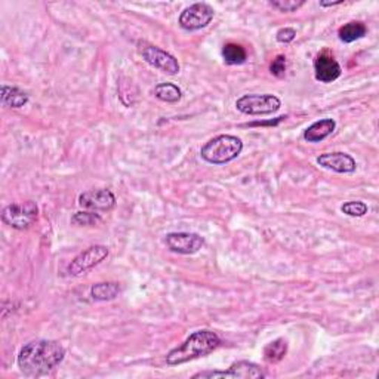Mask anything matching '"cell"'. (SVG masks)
Masks as SVG:
<instances>
[{"label": "cell", "instance_id": "3957f363", "mask_svg": "<svg viewBox=\"0 0 379 379\" xmlns=\"http://www.w3.org/2000/svg\"><path fill=\"white\" fill-rule=\"evenodd\" d=\"M243 142L234 135H218L201 147L200 156L210 164H225L240 156Z\"/></svg>", "mask_w": 379, "mask_h": 379}, {"label": "cell", "instance_id": "484cf974", "mask_svg": "<svg viewBox=\"0 0 379 379\" xmlns=\"http://www.w3.org/2000/svg\"><path fill=\"white\" fill-rule=\"evenodd\" d=\"M342 2H320V6L323 8H329V6H337V5H341Z\"/></svg>", "mask_w": 379, "mask_h": 379}, {"label": "cell", "instance_id": "277c9868", "mask_svg": "<svg viewBox=\"0 0 379 379\" xmlns=\"http://www.w3.org/2000/svg\"><path fill=\"white\" fill-rule=\"evenodd\" d=\"M281 107L280 100L271 93H249L235 101V109L243 114L263 116L276 113Z\"/></svg>", "mask_w": 379, "mask_h": 379}, {"label": "cell", "instance_id": "e0dca14e", "mask_svg": "<svg viewBox=\"0 0 379 379\" xmlns=\"http://www.w3.org/2000/svg\"><path fill=\"white\" fill-rule=\"evenodd\" d=\"M366 33H367V29H366V26L363 22L351 21L348 24H343V26L338 31V36H339L341 42L353 43L355 40L364 38Z\"/></svg>", "mask_w": 379, "mask_h": 379}, {"label": "cell", "instance_id": "d4e9b609", "mask_svg": "<svg viewBox=\"0 0 379 379\" xmlns=\"http://www.w3.org/2000/svg\"><path fill=\"white\" fill-rule=\"evenodd\" d=\"M295 38H296V30L291 29V27L280 29L276 34V39L280 43H291L295 40Z\"/></svg>", "mask_w": 379, "mask_h": 379}, {"label": "cell", "instance_id": "9c48e42d", "mask_svg": "<svg viewBox=\"0 0 379 379\" xmlns=\"http://www.w3.org/2000/svg\"><path fill=\"white\" fill-rule=\"evenodd\" d=\"M215 17V10L208 3H194L185 8L180 15V26L187 31H196L208 27Z\"/></svg>", "mask_w": 379, "mask_h": 379}, {"label": "cell", "instance_id": "7a4b0ae2", "mask_svg": "<svg viewBox=\"0 0 379 379\" xmlns=\"http://www.w3.org/2000/svg\"><path fill=\"white\" fill-rule=\"evenodd\" d=\"M221 343L219 337L212 330H197L190 335L181 346L171 350L166 355V363L169 366H178L190 360L205 357L215 351Z\"/></svg>", "mask_w": 379, "mask_h": 379}, {"label": "cell", "instance_id": "8992f818", "mask_svg": "<svg viewBox=\"0 0 379 379\" xmlns=\"http://www.w3.org/2000/svg\"><path fill=\"white\" fill-rule=\"evenodd\" d=\"M265 373L263 372L261 367L252 362L240 360L233 363L229 371H206V372H199L193 378H209V379H217V378H231V379H259L264 378Z\"/></svg>", "mask_w": 379, "mask_h": 379}, {"label": "cell", "instance_id": "9a60e30c", "mask_svg": "<svg viewBox=\"0 0 379 379\" xmlns=\"http://www.w3.org/2000/svg\"><path fill=\"white\" fill-rule=\"evenodd\" d=\"M121 292V283L117 281H101L91 288V296L95 301H113Z\"/></svg>", "mask_w": 379, "mask_h": 379}, {"label": "cell", "instance_id": "5bb4252c", "mask_svg": "<svg viewBox=\"0 0 379 379\" xmlns=\"http://www.w3.org/2000/svg\"><path fill=\"white\" fill-rule=\"evenodd\" d=\"M335 127L337 122L334 118H322V121L314 122L304 130V139L307 142H320L334 134Z\"/></svg>", "mask_w": 379, "mask_h": 379}, {"label": "cell", "instance_id": "4fadbf2b", "mask_svg": "<svg viewBox=\"0 0 379 379\" xmlns=\"http://www.w3.org/2000/svg\"><path fill=\"white\" fill-rule=\"evenodd\" d=\"M317 164L325 169L337 173H353L357 168V163L347 153H325L317 157Z\"/></svg>", "mask_w": 379, "mask_h": 379}, {"label": "cell", "instance_id": "44dd1931", "mask_svg": "<svg viewBox=\"0 0 379 379\" xmlns=\"http://www.w3.org/2000/svg\"><path fill=\"white\" fill-rule=\"evenodd\" d=\"M341 210L348 217L360 218L367 213V205L363 203V201H347V203H343L341 206Z\"/></svg>", "mask_w": 379, "mask_h": 379}, {"label": "cell", "instance_id": "ffe728a7", "mask_svg": "<svg viewBox=\"0 0 379 379\" xmlns=\"http://www.w3.org/2000/svg\"><path fill=\"white\" fill-rule=\"evenodd\" d=\"M222 58L230 65H240L247 59V52L242 45L227 43L222 47Z\"/></svg>", "mask_w": 379, "mask_h": 379}, {"label": "cell", "instance_id": "30bf717a", "mask_svg": "<svg viewBox=\"0 0 379 379\" xmlns=\"http://www.w3.org/2000/svg\"><path fill=\"white\" fill-rule=\"evenodd\" d=\"M166 246L171 252L180 255H194L205 246V239L197 233H169L166 235Z\"/></svg>", "mask_w": 379, "mask_h": 379}, {"label": "cell", "instance_id": "2e32d148", "mask_svg": "<svg viewBox=\"0 0 379 379\" xmlns=\"http://www.w3.org/2000/svg\"><path fill=\"white\" fill-rule=\"evenodd\" d=\"M29 102V95L14 86H2V105L8 109H20Z\"/></svg>", "mask_w": 379, "mask_h": 379}, {"label": "cell", "instance_id": "ba28073f", "mask_svg": "<svg viewBox=\"0 0 379 379\" xmlns=\"http://www.w3.org/2000/svg\"><path fill=\"white\" fill-rule=\"evenodd\" d=\"M139 52L151 67L160 70L162 73L169 76L180 73V63H178V59L169 52L160 49V47L142 43Z\"/></svg>", "mask_w": 379, "mask_h": 379}, {"label": "cell", "instance_id": "ac0fdd59", "mask_svg": "<svg viewBox=\"0 0 379 379\" xmlns=\"http://www.w3.org/2000/svg\"><path fill=\"white\" fill-rule=\"evenodd\" d=\"M286 354H288V341L283 338H277L265 346L264 360L270 364H276L281 362Z\"/></svg>", "mask_w": 379, "mask_h": 379}, {"label": "cell", "instance_id": "6da1fadb", "mask_svg": "<svg viewBox=\"0 0 379 379\" xmlns=\"http://www.w3.org/2000/svg\"><path fill=\"white\" fill-rule=\"evenodd\" d=\"M65 348L58 341L38 339L24 346L18 354V367L22 375L40 378L49 375L63 363Z\"/></svg>", "mask_w": 379, "mask_h": 379}, {"label": "cell", "instance_id": "cb8c5ba5", "mask_svg": "<svg viewBox=\"0 0 379 379\" xmlns=\"http://www.w3.org/2000/svg\"><path fill=\"white\" fill-rule=\"evenodd\" d=\"M270 70L276 77H279V79L284 77V75H286V58H284L283 55H279L274 61L271 63Z\"/></svg>", "mask_w": 379, "mask_h": 379}, {"label": "cell", "instance_id": "d6986e66", "mask_svg": "<svg viewBox=\"0 0 379 379\" xmlns=\"http://www.w3.org/2000/svg\"><path fill=\"white\" fill-rule=\"evenodd\" d=\"M154 95L156 98H159L163 102H171L175 104L178 101H181L183 98V91L178 88L175 83H159V85L154 88Z\"/></svg>", "mask_w": 379, "mask_h": 379}, {"label": "cell", "instance_id": "7402d4cb", "mask_svg": "<svg viewBox=\"0 0 379 379\" xmlns=\"http://www.w3.org/2000/svg\"><path fill=\"white\" fill-rule=\"evenodd\" d=\"M71 222L76 225H97L98 222H101V218L97 212H77L76 215L71 218Z\"/></svg>", "mask_w": 379, "mask_h": 379}, {"label": "cell", "instance_id": "7c38bea8", "mask_svg": "<svg viewBox=\"0 0 379 379\" xmlns=\"http://www.w3.org/2000/svg\"><path fill=\"white\" fill-rule=\"evenodd\" d=\"M342 73V68L335 56L327 51L320 52L314 59V75L322 83L335 82Z\"/></svg>", "mask_w": 379, "mask_h": 379}, {"label": "cell", "instance_id": "5b68a950", "mask_svg": "<svg viewBox=\"0 0 379 379\" xmlns=\"http://www.w3.org/2000/svg\"><path fill=\"white\" fill-rule=\"evenodd\" d=\"M39 215V208L34 201L8 205L2 210V221L15 230H27L36 222Z\"/></svg>", "mask_w": 379, "mask_h": 379}, {"label": "cell", "instance_id": "52a82bcc", "mask_svg": "<svg viewBox=\"0 0 379 379\" xmlns=\"http://www.w3.org/2000/svg\"><path fill=\"white\" fill-rule=\"evenodd\" d=\"M109 247L104 245H93L88 247L86 251H83L79 254L73 261H71L67 271L71 276H82L92 270L93 267H97L101 264L102 261L109 256Z\"/></svg>", "mask_w": 379, "mask_h": 379}, {"label": "cell", "instance_id": "603a6c76", "mask_svg": "<svg viewBox=\"0 0 379 379\" xmlns=\"http://www.w3.org/2000/svg\"><path fill=\"white\" fill-rule=\"evenodd\" d=\"M304 0H271L270 5L280 12H295L304 6Z\"/></svg>", "mask_w": 379, "mask_h": 379}, {"label": "cell", "instance_id": "8fae6325", "mask_svg": "<svg viewBox=\"0 0 379 379\" xmlns=\"http://www.w3.org/2000/svg\"><path fill=\"white\" fill-rule=\"evenodd\" d=\"M79 206L91 212H110L116 206V197L107 188L89 190L79 196Z\"/></svg>", "mask_w": 379, "mask_h": 379}]
</instances>
